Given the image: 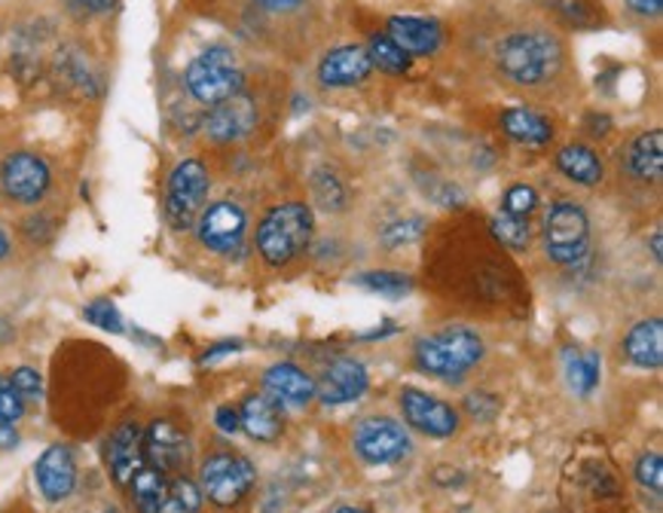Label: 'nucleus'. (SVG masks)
Returning a JSON list of instances; mask_svg holds the SVG:
<instances>
[{"instance_id":"1","label":"nucleus","mask_w":663,"mask_h":513,"mask_svg":"<svg viewBox=\"0 0 663 513\" xmlns=\"http://www.w3.org/2000/svg\"><path fill=\"white\" fill-rule=\"evenodd\" d=\"M316 230V217L312 208L303 203L276 205L269 215L263 217L261 230H257V248L261 256L269 266H285L294 256L309 248Z\"/></svg>"},{"instance_id":"2","label":"nucleus","mask_w":663,"mask_h":513,"mask_svg":"<svg viewBox=\"0 0 663 513\" xmlns=\"http://www.w3.org/2000/svg\"><path fill=\"white\" fill-rule=\"evenodd\" d=\"M563 62V46L553 41L551 34L541 31H520L508 34L498 43V65L517 83H544L551 80Z\"/></svg>"},{"instance_id":"3","label":"nucleus","mask_w":663,"mask_h":513,"mask_svg":"<svg viewBox=\"0 0 663 513\" xmlns=\"http://www.w3.org/2000/svg\"><path fill=\"white\" fill-rule=\"evenodd\" d=\"M480 358H484V342L465 327H446L434 337L419 339V346H416L419 367L431 376L441 379H458L462 373H468Z\"/></svg>"},{"instance_id":"4","label":"nucleus","mask_w":663,"mask_h":513,"mask_svg":"<svg viewBox=\"0 0 663 513\" xmlns=\"http://www.w3.org/2000/svg\"><path fill=\"white\" fill-rule=\"evenodd\" d=\"M187 83V92L194 95L199 105H221L226 98L242 92V68H239V58L233 55V50L226 46H211L206 53H199L190 62V68L184 74Z\"/></svg>"},{"instance_id":"5","label":"nucleus","mask_w":663,"mask_h":513,"mask_svg":"<svg viewBox=\"0 0 663 513\" xmlns=\"http://www.w3.org/2000/svg\"><path fill=\"white\" fill-rule=\"evenodd\" d=\"M544 244L548 256L560 266L578 263L590 244V220L575 203H556L544 220Z\"/></svg>"},{"instance_id":"6","label":"nucleus","mask_w":663,"mask_h":513,"mask_svg":"<svg viewBox=\"0 0 663 513\" xmlns=\"http://www.w3.org/2000/svg\"><path fill=\"white\" fill-rule=\"evenodd\" d=\"M208 196V168L199 160H184L168 175L166 189V220L175 230L194 227L199 208Z\"/></svg>"},{"instance_id":"7","label":"nucleus","mask_w":663,"mask_h":513,"mask_svg":"<svg viewBox=\"0 0 663 513\" xmlns=\"http://www.w3.org/2000/svg\"><path fill=\"white\" fill-rule=\"evenodd\" d=\"M254 465L233 452H218L202 465V489L218 507H233L254 487Z\"/></svg>"},{"instance_id":"8","label":"nucleus","mask_w":663,"mask_h":513,"mask_svg":"<svg viewBox=\"0 0 663 513\" xmlns=\"http://www.w3.org/2000/svg\"><path fill=\"white\" fill-rule=\"evenodd\" d=\"M355 452L371 465H395L410 452V437L395 419H364L355 428Z\"/></svg>"},{"instance_id":"9","label":"nucleus","mask_w":663,"mask_h":513,"mask_svg":"<svg viewBox=\"0 0 663 513\" xmlns=\"http://www.w3.org/2000/svg\"><path fill=\"white\" fill-rule=\"evenodd\" d=\"M0 187L15 203H37L49 189V165L34 153H13L0 168Z\"/></svg>"},{"instance_id":"10","label":"nucleus","mask_w":663,"mask_h":513,"mask_svg":"<svg viewBox=\"0 0 663 513\" xmlns=\"http://www.w3.org/2000/svg\"><path fill=\"white\" fill-rule=\"evenodd\" d=\"M245 223H248V217L239 205L214 203L211 208H206V215L199 217V239L211 251L230 254L245 239Z\"/></svg>"},{"instance_id":"11","label":"nucleus","mask_w":663,"mask_h":513,"mask_svg":"<svg viewBox=\"0 0 663 513\" xmlns=\"http://www.w3.org/2000/svg\"><path fill=\"white\" fill-rule=\"evenodd\" d=\"M254 125H257V105L242 92L226 98L221 105H214V110L206 117L208 138L218 141V144L248 138L254 132Z\"/></svg>"},{"instance_id":"12","label":"nucleus","mask_w":663,"mask_h":513,"mask_svg":"<svg viewBox=\"0 0 663 513\" xmlns=\"http://www.w3.org/2000/svg\"><path fill=\"white\" fill-rule=\"evenodd\" d=\"M401 410L404 419L410 422L416 432L429 434V437H450L458 428V416L453 406L426 392H416V389H407L401 394Z\"/></svg>"},{"instance_id":"13","label":"nucleus","mask_w":663,"mask_h":513,"mask_svg":"<svg viewBox=\"0 0 663 513\" xmlns=\"http://www.w3.org/2000/svg\"><path fill=\"white\" fill-rule=\"evenodd\" d=\"M34 480L46 501L58 504L68 499L77 487V465H74L68 446H49L34 465Z\"/></svg>"},{"instance_id":"14","label":"nucleus","mask_w":663,"mask_h":513,"mask_svg":"<svg viewBox=\"0 0 663 513\" xmlns=\"http://www.w3.org/2000/svg\"><path fill=\"white\" fill-rule=\"evenodd\" d=\"M367 370L361 361H352V358H340V361H333L328 370H324V376L316 385V394L324 401L328 406L336 404H349V401H355L361 394L367 392Z\"/></svg>"},{"instance_id":"15","label":"nucleus","mask_w":663,"mask_h":513,"mask_svg":"<svg viewBox=\"0 0 663 513\" xmlns=\"http://www.w3.org/2000/svg\"><path fill=\"white\" fill-rule=\"evenodd\" d=\"M263 392L278 406H306L316 397V379L294 364H276L263 373Z\"/></svg>"},{"instance_id":"16","label":"nucleus","mask_w":663,"mask_h":513,"mask_svg":"<svg viewBox=\"0 0 663 513\" xmlns=\"http://www.w3.org/2000/svg\"><path fill=\"white\" fill-rule=\"evenodd\" d=\"M108 465H111L113 480H117L120 487H129V483H132V477L147 465V459H144V432H141V425L129 422V425L113 432L111 444H108Z\"/></svg>"},{"instance_id":"17","label":"nucleus","mask_w":663,"mask_h":513,"mask_svg":"<svg viewBox=\"0 0 663 513\" xmlns=\"http://www.w3.org/2000/svg\"><path fill=\"white\" fill-rule=\"evenodd\" d=\"M144 459L151 461L156 471H178L187 461V437L172 422H153L144 432Z\"/></svg>"},{"instance_id":"18","label":"nucleus","mask_w":663,"mask_h":513,"mask_svg":"<svg viewBox=\"0 0 663 513\" xmlns=\"http://www.w3.org/2000/svg\"><path fill=\"white\" fill-rule=\"evenodd\" d=\"M371 70L374 65H371V55L364 46H340L324 55V62L318 65V80L324 86H355Z\"/></svg>"},{"instance_id":"19","label":"nucleus","mask_w":663,"mask_h":513,"mask_svg":"<svg viewBox=\"0 0 663 513\" xmlns=\"http://www.w3.org/2000/svg\"><path fill=\"white\" fill-rule=\"evenodd\" d=\"M388 37L398 43L407 55H429L441 46V28L434 19L391 15L388 19Z\"/></svg>"},{"instance_id":"20","label":"nucleus","mask_w":663,"mask_h":513,"mask_svg":"<svg viewBox=\"0 0 663 513\" xmlns=\"http://www.w3.org/2000/svg\"><path fill=\"white\" fill-rule=\"evenodd\" d=\"M239 425L248 432V437L266 444V440H276L278 434H281L285 419H281V410H278L276 401H269L266 394H261V397L254 394L239 410Z\"/></svg>"},{"instance_id":"21","label":"nucleus","mask_w":663,"mask_h":513,"mask_svg":"<svg viewBox=\"0 0 663 513\" xmlns=\"http://www.w3.org/2000/svg\"><path fill=\"white\" fill-rule=\"evenodd\" d=\"M627 358L642 370H654L663 364V325L661 318L651 321H639V325L627 334Z\"/></svg>"},{"instance_id":"22","label":"nucleus","mask_w":663,"mask_h":513,"mask_svg":"<svg viewBox=\"0 0 663 513\" xmlns=\"http://www.w3.org/2000/svg\"><path fill=\"white\" fill-rule=\"evenodd\" d=\"M563 370H566L568 389L581 397L594 394V389L599 385V376H603V361L596 351H578V349H566L563 354Z\"/></svg>"},{"instance_id":"23","label":"nucleus","mask_w":663,"mask_h":513,"mask_svg":"<svg viewBox=\"0 0 663 513\" xmlns=\"http://www.w3.org/2000/svg\"><path fill=\"white\" fill-rule=\"evenodd\" d=\"M556 168L572 181H578L584 187H594L603 181V163L594 150L584 148V144H568L556 153Z\"/></svg>"},{"instance_id":"24","label":"nucleus","mask_w":663,"mask_h":513,"mask_svg":"<svg viewBox=\"0 0 663 513\" xmlns=\"http://www.w3.org/2000/svg\"><path fill=\"white\" fill-rule=\"evenodd\" d=\"M501 125H505V132H508L513 141H520V144H532V148L548 144L553 135L551 122L526 108L505 110V113H501Z\"/></svg>"},{"instance_id":"25","label":"nucleus","mask_w":663,"mask_h":513,"mask_svg":"<svg viewBox=\"0 0 663 513\" xmlns=\"http://www.w3.org/2000/svg\"><path fill=\"white\" fill-rule=\"evenodd\" d=\"M630 172L642 181H661L663 175V135H639L630 148Z\"/></svg>"},{"instance_id":"26","label":"nucleus","mask_w":663,"mask_h":513,"mask_svg":"<svg viewBox=\"0 0 663 513\" xmlns=\"http://www.w3.org/2000/svg\"><path fill=\"white\" fill-rule=\"evenodd\" d=\"M166 487L168 480L163 477V471H156V468H151V465H144V468L132 477V483H129L139 513H163Z\"/></svg>"},{"instance_id":"27","label":"nucleus","mask_w":663,"mask_h":513,"mask_svg":"<svg viewBox=\"0 0 663 513\" xmlns=\"http://www.w3.org/2000/svg\"><path fill=\"white\" fill-rule=\"evenodd\" d=\"M367 55H371V65L379 70H388V74H404V70H410V55L404 53L398 43L391 41L388 34H376L367 43Z\"/></svg>"},{"instance_id":"28","label":"nucleus","mask_w":663,"mask_h":513,"mask_svg":"<svg viewBox=\"0 0 663 513\" xmlns=\"http://www.w3.org/2000/svg\"><path fill=\"white\" fill-rule=\"evenodd\" d=\"M202 507V492L190 477H175L166 487L163 513H196Z\"/></svg>"},{"instance_id":"29","label":"nucleus","mask_w":663,"mask_h":513,"mask_svg":"<svg viewBox=\"0 0 663 513\" xmlns=\"http://www.w3.org/2000/svg\"><path fill=\"white\" fill-rule=\"evenodd\" d=\"M361 287H367V291H374V294H383V297H407L410 291H413V282L401 275V272H367V275H361L358 279Z\"/></svg>"},{"instance_id":"30","label":"nucleus","mask_w":663,"mask_h":513,"mask_svg":"<svg viewBox=\"0 0 663 513\" xmlns=\"http://www.w3.org/2000/svg\"><path fill=\"white\" fill-rule=\"evenodd\" d=\"M312 193H316V203L324 211H343V205H346V189L340 184V177L331 175L328 168L312 175Z\"/></svg>"},{"instance_id":"31","label":"nucleus","mask_w":663,"mask_h":513,"mask_svg":"<svg viewBox=\"0 0 663 513\" xmlns=\"http://www.w3.org/2000/svg\"><path fill=\"white\" fill-rule=\"evenodd\" d=\"M493 232H496L498 242H505L508 248H517V251L529 248V223H526V217H513L508 211L493 217Z\"/></svg>"},{"instance_id":"32","label":"nucleus","mask_w":663,"mask_h":513,"mask_svg":"<svg viewBox=\"0 0 663 513\" xmlns=\"http://www.w3.org/2000/svg\"><path fill=\"white\" fill-rule=\"evenodd\" d=\"M84 315L89 325L101 327V330H108V334H123L125 330L123 315H120V309L113 306L111 299H96V303H89Z\"/></svg>"},{"instance_id":"33","label":"nucleus","mask_w":663,"mask_h":513,"mask_svg":"<svg viewBox=\"0 0 663 513\" xmlns=\"http://www.w3.org/2000/svg\"><path fill=\"white\" fill-rule=\"evenodd\" d=\"M422 230H426V220H419V217L401 220V223H391V227L383 232V244H386V248H401V244L416 242V239L422 236Z\"/></svg>"},{"instance_id":"34","label":"nucleus","mask_w":663,"mask_h":513,"mask_svg":"<svg viewBox=\"0 0 663 513\" xmlns=\"http://www.w3.org/2000/svg\"><path fill=\"white\" fill-rule=\"evenodd\" d=\"M25 416V397L15 392L10 379H0V422H19Z\"/></svg>"},{"instance_id":"35","label":"nucleus","mask_w":663,"mask_h":513,"mask_svg":"<svg viewBox=\"0 0 663 513\" xmlns=\"http://www.w3.org/2000/svg\"><path fill=\"white\" fill-rule=\"evenodd\" d=\"M535 205H539V193L532 187H526V184H513V187L508 189V196H505V211L513 217L532 215Z\"/></svg>"},{"instance_id":"36","label":"nucleus","mask_w":663,"mask_h":513,"mask_svg":"<svg viewBox=\"0 0 663 513\" xmlns=\"http://www.w3.org/2000/svg\"><path fill=\"white\" fill-rule=\"evenodd\" d=\"M636 477H639V483H642V487L661 492V487H663V459L661 456H658V452L642 456L639 465H636Z\"/></svg>"},{"instance_id":"37","label":"nucleus","mask_w":663,"mask_h":513,"mask_svg":"<svg viewBox=\"0 0 663 513\" xmlns=\"http://www.w3.org/2000/svg\"><path fill=\"white\" fill-rule=\"evenodd\" d=\"M10 382H13V389L25 401H41L43 394V379L37 370H31V367H19L13 376H10Z\"/></svg>"},{"instance_id":"38","label":"nucleus","mask_w":663,"mask_h":513,"mask_svg":"<svg viewBox=\"0 0 663 513\" xmlns=\"http://www.w3.org/2000/svg\"><path fill=\"white\" fill-rule=\"evenodd\" d=\"M214 422H218V428L226 434H235L242 425H239V413L235 410H230V406H221L218 413H214Z\"/></svg>"},{"instance_id":"39","label":"nucleus","mask_w":663,"mask_h":513,"mask_svg":"<svg viewBox=\"0 0 663 513\" xmlns=\"http://www.w3.org/2000/svg\"><path fill=\"white\" fill-rule=\"evenodd\" d=\"M80 10L86 13H111L113 7H117V0H74Z\"/></svg>"},{"instance_id":"40","label":"nucleus","mask_w":663,"mask_h":513,"mask_svg":"<svg viewBox=\"0 0 663 513\" xmlns=\"http://www.w3.org/2000/svg\"><path fill=\"white\" fill-rule=\"evenodd\" d=\"M633 7V13L639 15H661L663 0H627Z\"/></svg>"},{"instance_id":"41","label":"nucleus","mask_w":663,"mask_h":513,"mask_svg":"<svg viewBox=\"0 0 663 513\" xmlns=\"http://www.w3.org/2000/svg\"><path fill=\"white\" fill-rule=\"evenodd\" d=\"M19 446V432H15L10 422H0V449H15Z\"/></svg>"},{"instance_id":"42","label":"nucleus","mask_w":663,"mask_h":513,"mask_svg":"<svg viewBox=\"0 0 663 513\" xmlns=\"http://www.w3.org/2000/svg\"><path fill=\"white\" fill-rule=\"evenodd\" d=\"M242 346L239 342H223V346H214V349L206 351V358H202V364H208V361H218V358H223L226 351H239Z\"/></svg>"},{"instance_id":"43","label":"nucleus","mask_w":663,"mask_h":513,"mask_svg":"<svg viewBox=\"0 0 663 513\" xmlns=\"http://www.w3.org/2000/svg\"><path fill=\"white\" fill-rule=\"evenodd\" d=\"M263 7H269V10H290V7H297L300 0H257Z\"/></svg>"},{"instance_id":"44","label":"nucleus","mask_w":663,"mask_h":513,"mask_svg":"<svg viewBox=\"0 0 663 513\" xmlns=\"http://www.w3.org/2000/svg\"><path fill=\"white\" fill-rule=\"evenodd\" d=\"M651 254H654V260H661V256H663V236H661V232H654V236H651Z\"/></svg>"},{"instance_id":"45","label":"nucleus","mask_w":663,"mask_h":513,"mask_svg":"<svg viewBox=\"0 0 663 513\" xmlns=\"http://www.w3.org/2000/svg\"><path fill=\"white\" fill-rule=\"evenodd\" d=\"M10 254V239H7V232L0 230V260Z\"/></svg>"},{"instance_id":"46","label":"nucleus","mask_w":663,"mask_h":513,"mask_svg":"<svg viewBox=\"0 0 663 513\" xmlns=\"http://www.w3.org/2000/svg\"><path fill=\"white\" fill-rule=\"evenodd\" d=\"M333 513H367V511H358V507H336Z\"/></svg>"}]
</instances>
